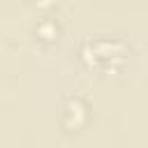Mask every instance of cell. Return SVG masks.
Segmentation results:
<instances>
[{
	"instance_id": "6da1fadb",
	"label": "cell",
	"mask_w": 148,
	"mask_h": 148,
	"mask_svg": "<svg viewBox=\"0 0 148 148\" xmlns=\"http://www.w3.org/2000/svg\"><path fill=\"white\" fill-rule=\"evenodd\" d=\"M127 46L120 39H109V37H97L90 39L81 46L79 56L88 67H99V69H113L118 62L125 60Z\"/></svg>"
},
{
	"instance_id": "7a4b0ae2",
	"label": "cell",
	"mask_w": 148,
	"mask_h": 148,
	"mask_svg": "<svg viewBox=\"0 0 148 148\" xmlns=\"http://www.w3.org/2000/svg\"><path fill=\"white\" fill-rule=\"evenodd\" d=\"M88 116H90V106L86 99L81 97H69L65 104H62V111H60V125L69 132L74 130H81L86 123H88Z\"/></svg>"
},
{
	"instance_id": "3957f363",
	"label": "cell",
	"mask_w": 148,
	"mask_h": 148,
	"mask_svg": "<svg viewBox=\"0 0 148 148\" xmlns=\"http://www.w3.org/2000/svg\"><path fill=\"white\" fill-rule=\"evenodd\" d=\"M35 35H37L42 42H53V39H58V35H60V23H58V18H56V16H42V18L37 21V25H35Z\"/></svg>"
}]
</instances>
